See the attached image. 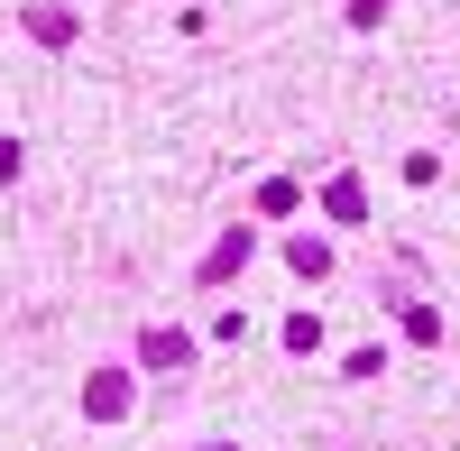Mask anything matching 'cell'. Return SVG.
Segmentation results:
<instances>
[{"instance_id":"1","label":"cell","mask_w":460,"mask_h":451,"mask_svg":"<svg viewBox=\"0 0 460 451\" xmlns=\"http://www.w3.org/2000/svg\"><path fill=\"white\" fill-rule=\"evenodd\" d=\"M84 415H93V424H120V415H129V368H93Z\"/></svg>"},{"instance_id":"2","label":"cell","mask_w":460,"mask_h":451,"mask_svg":"<svg viewBox=\"0 0 460 451\" xmlns=\"http://www.w3.org/2000/svg\"><path fill=\"white\" fill-rule=\"evenodd\" d=\"M323 203H332V221H368V194H359V175H332V184H323Z\"/></svg>"},{"instance_id":"3","label":"cell","mask_w":460,"mask_h":451,"mask_svg":"<svg viewBox=\"0 0 460 451\" xmlns=\"http://www.w3.org/2000/svg\"><path fill=\"white\" fill-rule=\"evenodd\" d=\"M240 258H249V231H230V240L203 258V277H212V286H221V277H240Z\"/></svg>"},{"instance_id":"4","label":"cell","mask_w":460,"mask_h":451,"mask_svg":"<svg viewBox=\"0 0 460 451\" xmlns=\"http://www.w3.org/2000/svg\"><path fill=\"white\" fill-rule=\"evenodd\" d=\"M28 37H47V47H74V10H28Z\"/></svg>"},{"instance_id":"5","label":"cell","mask_w":460,"mask_h":451,"mask_svg":"<svg viewBox=\"0 0 460 451\" xmlns=\"http://www.w3.org/2000/svg\"><path fill=\"white\" fill-rule=\"evenodd\" d=\"M138 359H147V368H175V359H184V332H147Z\"/></svg>"},{"instance_id":"6","label":"cell","mask_w":460,"mask_h":451,"mask_svg":"<svg viewBox=\"0 0 460 451\" xmlns=\"http://www.w3.org/2000/svg\"><path fill=\"white\" fill-rule=\"evenodd\" d=\"M258 212H277V221H286V212H295V184H286V175H267V184H258Z\"/></svg>"},{"instance_id":"7","label":"cell","mask_w":460,"mask_h":451,"mask_svg":"<svg viewBox=\"0 0 460 451\" xmlns=\"http://www.w3.org/2000/svg\"><path fill=\"white\" fill-rule=\"evenodd\" d=\"M350 19H359V28H377V19H387V0H350Z\"/></svg>"},{"instance_id":"8","label":"cell","mask_w":460,"mask_h":451,"mask_svg":"<svg viewBox=\"0 0 460 451\" xmlns=\"http://www.w3.org/2000/svg\"><path fill=\"white\" fill-rule=\"evenodd\" d=\"M19 175V138H0V184H10Z\"/></svg>"}]
</instances>
